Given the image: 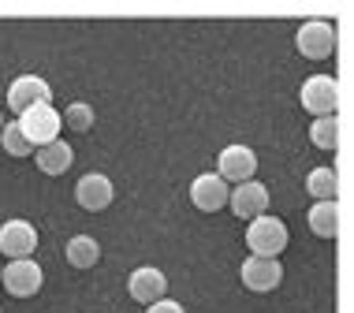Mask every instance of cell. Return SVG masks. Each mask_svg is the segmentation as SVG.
<instances>
[{
	"label": "cell",
	"mask_w": 354,
	"mask_h": 313,
	"mask_svg": "<svg viewBox=\"0 0 354 313\" xmlns=\"http://www.w3.org/2000/svg\"><path fill=\"white\" fill-rule=\"evenodd\" d=\"M34 160H37V168H41L45 176H64L75 164V149L64 138H56V142H49V146L34 149Z\"/></svg>",
	"instance_id": "5bb4252c"
},
{
	"label": "cell",
	"mask_w": 354,
	"mask_h": 313,
	"mask_svg": "<svg viewBox=\"0 0 354 313\" xmlns=\"http://www.w3.org/2000/svg\"><path fill=\"white\" fill-rule=\"evenodd\" d=\"M0 146H4L8 157H30L34 146L26 142V135L19 131V123H4V131H0Z\"/></svg>",
	"instance_id": "d6986e66"
},
{
	"label": "cell",
	"mask_w": 354,
	"mask_h": 313,
	"mask_svg": "<svg viewBox=\"0 0 354 313\" xmlns=\"http://www.w3.org/2000/svg\"><path fill=\"white\" fill-rule=\"evenodd\" d=\"M239 280L246 283V291H257V295H265V291H276L283 283V265L280 258H246L243 269H239Z\"/></svg>",
	"instance_id": "ba28073f"
},
{
	"label": "cell",
	"mask_w": 354,
	"mask_h": 313,
	"mask_svg": "<svg viewBox=\"0 0 354 313\" xmlns=\"http://www.w3.org/2000/svg\"><path fill=\"white\" fill-rule=\"evenodd\" d=\"M112 198H116V187H112V179L104 172H86L79 179V187H75V202L86 213H104L112 205Z\"/></svg>",
	"instance_id": "30bf717a"
},
{
	"label": "cell",
	"mask_w": 354,
	"mask_h": 313,
	"mask_svg": "<svg viewBox=\"0 0 354 313\" xmlns=\"http://www.w3.org/2000/svg\"><path fill=\"white\" fill-rule=\"evenodd\" d=\"M299 101H302V108L310 112V116H332L336 112V104H339V82L332 79V75H310V79L302 82V90H299Z\"/></svg>",
	"instance_id": "277c9868"
},
{
	"label": "cell",
	"mask_w": 354,
	"mask_h": 313,
	"mask_svg": "<svg viewBox=\"0 0 354 313\" xmlns=\"http://www.w3.org/2000/svg\"><path fill=\"white\" fill-rule=\"evenodd\" d=\"M64 116V123H68L71 131H79V135H86V131L93 127V104H86V101H75V104H68V112H60Z\"/></svg>",
	"instance_id": "ffe728a7"
},
{
	"label": "cell",
	"mask_w": 354,
	"mask_h": 313,
	"mask_svg": "<svg viewBox=\"0 0 354 313\" xmlns=\"http://www.w3.org/2000/svg\"><path fill=\"white\" fill-rule=\"evenodd\" d=\"M216 176L224 179L227 187H239V183H250L257 176V153L250 146H224L216 157Z\"/></svg>",
	"instance_id": "8992f818"
},
{
	"label": "cell",
	"mask_w": 354,
	"mask_h": 313,
	"mask_svg": "<svg viewBox=\"0 0 354 313\" xmlns=\"http://www.w3.org/2000/svg\"><path fill=\"white\" fill-rule=\"evenodd\" d=\"M310 138H313V146H317V149H336V146H339V120H336V116L313 120Z\"/></svg>",
	"instance_id": "ac0fdd59"
},
{
	"label": "cell",
	"mask_w": 354,
	"mask_h": 313,
	"mask_svg": "<svg viewBox=\"0 0 354 313\" xmlns=\"http://www.w3.org/2000/svg\"><path fill=\"white\" fill-rule=\"evenodd\" d=\"M295 49H299L306 60H324L336 49V26L324 23V19H306V23L295 30Z\"/></svg>",
	"instance_id": "5b68a950"
},
{
	"label": "cell",
	"mask_w": 354,
	"mask_h": 313,
	"mask_svg": "<svg viewBox=\"0 0 354 313\" xmlns=\"http://www.w3.org/2000/svg\"><path fill=\"white\" fill-rule=\"evenodd\" d=\"M227 209L239 216V220H257L261 213H269V191H265V183H239L227 191Z\"/></svg>",
	"instance_id": "9c48e42d"
},
{
	"label": "cell",
	"mask_w": 354,
	"mask_h": 313,
	"mask_svg": "<svg viewBox=\"0 0 354 313\" xmlns=\"http://www.w3.org/2000/svg\"><path fill=\"white\" fill-rule=\"evenodd\" d=\"M8 104H12V112H26L34 104H53V86L41 75H19L8 86Z\"/></svg>",
	"instance_id": "8fae6325"
},
{
	"label": "cell",
	"mask_w": 354,
	"mask_h": 313,
	"mask_svg": "<svg viewBox=\"0 0 354 313\" xmlns=\"http://www.w3.org/2000/svg\"><path fill=\"white\" fill-rule=\"evenodd\" d=\"M227 191H232V187H227L216 172H202L190 183V202H194V209H202V213H216V209L227 205Z\"/></svg>",
	"instance_id": "4fadbf2b"
},
{
	"label": "cell",
	"mask_w": 354,
	"mask_h": 313,
	"mask_svg": "<svg viewBox=\"0 0 354 313\" xmlns=\"http://www.w3.org/2000/svg\"><path fill=\"white\" fill-rule=\"evenodd\" d=\"M287 243H291L287 224L272 213H261L257 220H250V227H246V246H250L254 258H280L287 250Z\"/></svg>",
	"instance_id": "6da1fadb"
},
{
	"label": "cell",
	"mask_w": 354,
	"mask_h": 313,
	"mask_svg": "<svg viewBox=\"0 0 354 313\" xmlns=\"http://www.w3.org/2000/svg\"><path fill=\"white\" fill-rule=\"evenodd\" d=\"M127 291H131V298H135V302H142V306H153L157 298L168 295V276L157 269V265H142V269L131 272Z\"/></svg>",
	"instance_id": "7c38bea8"
},
{
	"label": "cell",
	"mask_w": 354,
	"mask_h": 313,
	"mask_svg": "<svg viewBox=\"0 0 354 313\" xmlns=\"http://www.w3.org/2000/svg\"><path fill=\"white\" fill-rule=\"evenodd\" d=\"M0 269H4V265H0Z\"/></svg>",
	"instance_id": "603a6c76"
},
{
	"label": "cell",
	"mask_w": 354,
	"mask_h": 313,
	"mask_svg": "<svg viewBox=\"0 0 354 313\" xmlns=\"http://www.w3.org/2000/svg\"><path fill=\"white\" fill-rule=\"evenodd\" d=\"M15 123H19V131L26 135V142H30L34 149L56 142V138H60V131H64V116L53 108V104H34V108L19 112Z\"/></svg>",
	"instance_id": "7a4b0ae2"
},
{
	"label": "cell",
	"mask_w": 354,
	"mask_h": 313,
	"mask_svg": "<svg viewBox=\"0 0 354 313\" xmlns=\"http://www.w3.org/2000/svg\"><path fill=\"white\" fill-rule=\"evenodd\" d=\"M0 287H4L12 298H34L37 291L45 287V272L34 258L8 261L4 269H0Z\"/></svg>",
	"instance_id": "3957f363"
},
{
	"label": "cell",
	"mask_w": 354,
	"mask_h": 313,
	"mask_svg": "<svg viewBox=\"0 0 354 313\" xmlns=\"http://www.w3.org/2000/svg\"><path fill=\"white\" fill-rule=\"evenodd\" d=\"M306 191H310L313 202H336V194H339V176H336V168H328V164L313 168V172L306 176Z\"/></svg>",
	"instance_id": "2e32d148"
},
{
	"label": "cell",
	"mask_w": 354,
	"mask_h": 313,
	"mask_svg": "<svg viewBox=\"0 0 354 313\" xmlns=\"http://www.w3.org/2000/svg\"><path fill=\"white\" fill-rule=\"evenodd\" d=\"M146 313H187L176 298H157L153 306H146Z\"/></svg>",
	"instance_id": "44dd1931"
},
{
	"label": "cell",
	"mask_w": 354,
	"mask_h": 313,
	"mask_svg": "<svg viewBox=\"0 0 354 313\" xmlns=\"http://www.w3.org/2000/svg\"><path fill=\"white\" fill-rule=\"evenodd\" d=\"M0 131H4V116H0Z\"/></svg>",
	"instance_id": "7402d4cb"
},
{
	"label": "cell",
	"mask_w": 354,
	"mask_h": 313,
	"mask_svg": "<svg viewBox=\"0 0 354 313\" xmlns=\"http://www.w3.org/2000/svg\"><path fill=\"white\" fill-rule=\"evenodd\" d=\"M34 250H37V227L30 220L15 216V220L0 224V254H8V261L34 258Z\"/></svg>",
	"instance_id": "52a82bcc"
},
{
	"label": "cell",
	"mask_w": 354,
	"mask_h": 313,
	"mask_svg": "<svg viewBox=\"0 0 354 313\" xmlns=\"http://www.w3.org/2000/svg\"><path fill=\"white\" fill-rule=\"evenodd\" d=\"M310 227L321 239H336L339 235V205L336 202H317L310 209Z\"/></svg>",
	"instance_id": "e0dca14e"
},
{
	"label": "cell",
	"mask_w": 354,
	"mask_h": 313,
	"mask_svg": "<svg viewBox=\"0 0 354 313\" xmlns=\"http://www.w3.org/2000/svg\"><path fill=\"white\" fill-rule=\"evenodd\" d=\"M64 254H68V265H75V269H93L101 261V243L93 235H71Z\"/></svg>",
	"instance_id": "9a60e30c"
}]
</instances>
